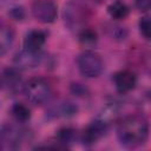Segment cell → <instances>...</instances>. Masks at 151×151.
<instances>
[{"label":"cell","mask_w":151,"mask_h":151,"mask_svg":"<svg viewBox=\"0 0 151 151\" xmlns=\"http://www.w3.org/2000/svg\"><path fill=\"white\" fill-rule=\"evenodd\" d=\"M149 137V124L143 116L132 114L123 118L117 126V138L122 146L134 149L143 145Z\"/></svg>","instance_id":"6da1fadb"},{"label":"cell","mask_w":151,"mask_h":151,"mask_svg":"<svg viewBox=\"0 0 151 151\" xmlns=\"http://www.w3.org/2000/svg\"><path fill=\"white\" fill-rule=\"evenodd\" d=\"M24 93L32 104L44 105L52 97V87L44 78L34 77L24 85Z\"/></svg>","instance_id":"7a4b0ae2"},{"label":"cell","mask_w":151,"mask_h":151,"mask_svg":"<svg viewBox=\"0 0 151 151\" xmlns=\"http://www.w3.org/2000/svg\"><path fill=\"white\" fill-rule=\"evenodd\" d=\"M80 73L86 78H97L104 70V63L100 55L93 51L83 52L77 60Z\"/></svg>","instance_id":"3957f363"},{"label":"cell","mask_w":151,"mask_h":151,"mask_svg":"<svg viewBox=\"0 0 151 151\" xmlns=\"http://www.w3.org/2000/svg\"><path fill=\"white\" fill-rule=\"evenodd\" d=\"M65 25L70 29H83V25L85 24V9L77 2H67L64 7L63 12Z\"/></svg>","instance_id":"277c9868"},{"label":"cell","mask_w":151,"mask_h":151,"mask_svg":"<svg viewBox=\"0 0 151 151\" xmlns=\"http://www.w3.org/2000/svg\"><path fill=\"white\" fill-rule=\"evenodd\" d=\"M32 15L42 24H52L58 15L57 5L51 0H37L32 6Z\"/></svg>","instance_id":"5b68a950"},{"label":"cell","mask_w":151,"mask_h":151,"mask_svg":"<svg viewBox=\"0 0 151 151\" xmlns=\"http://www.w3.org/2000/svg\"><path fill=\"white\" fill-rule=\"evenodd\" d=\"M109 122L103 118H98L93 120L91 124H88L87 127L84 130L81 134V142L85 145H93L106 134Z\"/></svg>","instance_id":"8992f818"},{"label":"cell","mask_w":151,"mask_h":151,"mask_svg":"<svg viewBox=\"0 0 151 151\" xmlns=\"http://www.w3.org/2000/svg\"><path fill=\"white\" fill-rule=\"evenodd\" d=\"M22 84V77L17 67H8L0 76V88L8 93L17 92Z\"/></svg>","instance_id":"52a82bcc"},{"label":"cell","mask_w":151,"mask_h":151,"mask_svg":"<svg viewBox=\"0 0 151 151\" xmlns=\"http://www.w3.org/2000/svg\"><path fill=\"white\" fill-rule=\"evenodd\" d=\"M42 55L40 52H31L26 48H21L14 55V65L19 70H31L40 65Z\"/></svg>","instance_id":"ba28073f"},{"label":"cell","mask_w":151,"mask_h":151,"mask_svg":"<svg viewBox=\"0 0 151 151\" xmlns=\"http://www.w3.org/2000/svg\"><path fill=\"white\" fill-rule=\"evenodd\" d=\"M113 81L116 85V88L119 93L124 94L130 91H132L137 85V76L134 72L130 70H122L114 73Z\"/></svg>","instance_id":"9c48e42d"},{"label":"cell","mask_w":151,"mask_h":151,"mask_svg":"<svg viewBox=\"0 0 151 151\" xmlns=\"http://www.w3.org/2000/svg\"><path fill=\"white\" fill-rule=\"evenodd\" d=\"M46 42V33L40 29L29 31L24 39V48L31 52H40Z\"/></svg>","instance_id":"30bf717a"},{"label":"cell","mask_w":151,"mask_h":151,"mask_svg":"<svg viewBox=\"0 0 151 151\" xmlns=\"http://www.w3.org/2000/svg\"><path fill=\"white\" fill-rule=\"evenodd\" d=\"M14 29L6 21L0 20V55L8 52L14 42Z\"/></svg>","instance_id":"8fae6325"},{"label":"cell","mask_w":151,"mask_h":151,"mask_svg":"<svg viewBox=\"0 0 151 151\" xmlns=\"http://www.w3.org/2000/svg\"><path fill=\"white\" fill-rule=\"evenodd\" d=\"M107 12H109V14L111 15L112 19L123 20L129 15L130 8H129V6L126 4L122 2V1H114V2L109 5Z\"/></svg>","instance_id":"7c38bea8"},{"label":"cell","mask_w":151,"mask_h":151,"mask_svg":"<svg viewBox=\"0 0 151 151\" xmlns=\"http://www.w3.org/2000/svg\"><path fill=\"white\" fill-rule=\"evenodd\" d=\"M52 113H54L55 117L70 118L78 113V106L72 101H64V103H60L55 109H53Z\"/></svg>","instance_id":"4fadbf2b"},{"label":"cell","mask_w":151,"mask_h":151,"mask_svg":"<svg viewBox=\"0 0 151 151\" xmlns=\"http://www.w3.org/2000/svg\"><path fill=\"white\" fill-rule=\"evenodd\" d=\"M76 137H77V131L72 127H68V126L61 127L57 132V142L63 147H67L68 144L73 143Z\"/></svg>","instance_id":"5bb4252c"},{"label":"cell","mask_w":151,"mask_h":151,"mask_svg":"<svg viewBox=\"0 0 151 151\" xmlns=\"http://www.w3.org/2000/svg\"><path fill=\"white\" fill-rule=\"evenodd\" d=\"M11 113L18 123H26L31 118V110L21 103H15L11 109Z\"/></svg>","instance_id":"9a60e30c"},{"label":"cell","mask_w":151,"mask_h":151,"mask_svg":"<svg viewBox=\"0 0 151 151\" xmlns=\"http://www.w3.org/2000/svg\"><path fill=\"white\" fill-rule=\"evenodd\" d=\"M79 40L84 46H93L98 40V35L93 29L84 27L79 31Z\"/></svg>","instance_id":"2e32d148"},{"label":"cell","mask_w":151,"mask_h":151,"mask_svg":"<svg viewBox=\"0 0 151 151\" xmlns=\"http://www.w3.org/2000/svg\"><path fill=\"white\" fill-rule=\"evenodd\" d=\"M151 25H150V17L149 15H144L140 18L139 20V31L142 33V35L146 39L150 40V31H151Z\"/></svg>","instance_id":"e0dca14e"},{"label":"cell","mask_w":151,"mask_h":151,"mask_svg":"<svg viewBox=\"0 0 151 151\" xmlns=\"http://www.w3.org/2000/svg\"><path fill=\"white\" fill-rule=\"evenodd\" d=\"M71 92L77 97H87L90 93L88 88L80 83H72L71 84Z\"/></svg>","instance_id":"ac0fdd59"},{"label":"cell","mask_w":151,"mask_h":151,"mask_svg":"<svg viewBox=\"0 0 151 151\" xmlns=\"http://www.w3.org/2000/svg\"><path fill=\"white\" fill-rule=\"evenodd\" d=\"M9 15L14 20H22L25 18V9L21 6H15L9 9Z\"/></svg>","instance_id":"d6986e66"},{"label":"cell","mask_w":151,"mask_h":151,"mask_svg":"<svg viewBox=\"0 0 151 151\" xmlns=\"http://www.w3.org/2000/svg\"><path fill=\"white\" fill-rule=\"evenodd\" d=\"M134 5L140 12H147L151 7V0H134Z\"/></svg>","instance_id":"ffe728a7"},{"label":"cell","mask_w":151,"mask_h":151,"mask_svg":"<svg viewBox=\"0 0 151 151\" xmlns=\"http://www.w3.org/2000/svg\"><path fill=\"white\" fill-rule=\"evenodd\" d=\"M93 1H96V2H101L103 0H93Z\"/></svg>","instance_id":"44dd1931"},{"label":"cell","mask_w":151,"mask_h":151,"mask_svg":"<svg viewBox=\"0 0 151 151\" xmlns=\"http://www.w3.org/2000/svg\"><path fill=\"white\" fill-rule=\"evenodd\" d=\"M0 147H1V143H0Z\"/></svg>","instance_id":"7402d4cb"}]
</instances>
